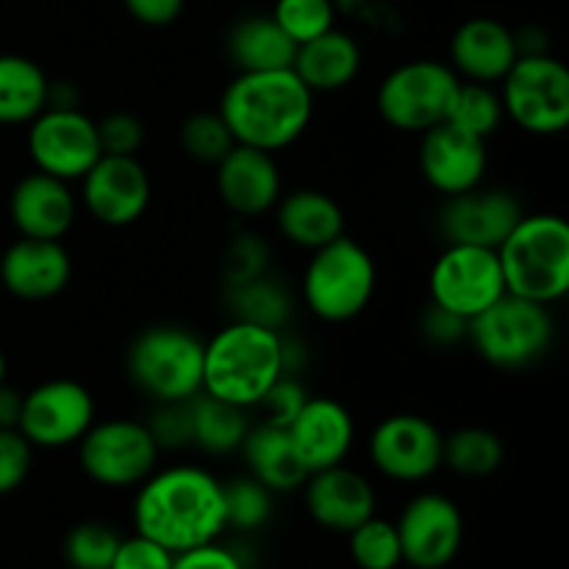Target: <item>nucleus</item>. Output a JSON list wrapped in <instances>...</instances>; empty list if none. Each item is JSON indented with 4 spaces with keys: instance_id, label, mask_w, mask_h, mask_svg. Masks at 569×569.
Here are the masks:
<instances>
[{
    "instance_id": "9",
    "label": "nucleus",
    "mask_w": 569,
    "mask_h": 569,
    "mask_svg": "<svg viewBox=\"0 0 569 569\" xmlns=\"http://www.w3.org/2000/svg\"><path fill=\"white\" fill-rule=\"evenodd\" d=\"M503 114L533 137H556L569 126V72L550 53L517 56L500 81Z\"/></svg>"
},
{
    "instance_id": "33",
    "label": "nucleus",
    "mask_w": 569,
    "mask_h": 569,
    "mask_svg": "<svg viewBox=\"0 0 569 569\" xmlns=\"http://www.w3.org/2000/svg\"><path fill=\"white\" fill-rule=\"evenodd\" d=\"M503 120V103H500V94L495 92L492 83L461 81L445 122H453L456 128L472 133V137L489 139L492 133H498Z\"/></svg>"
},
{
    "instance_id": "37",
    "label": "nucleus",
    "mask_w": 569,
    "mask_h": 569,
    "mask_svg": "<svg viewBox=\"0 0 569 569\" xmlns=\"http://www.w3.org/2000/svg\"><path fill=\"white\" fill-rule=\"evenodd\" d=\"M233 144L237 142H233L220 111H198L183 120L181 148L189 159L200 161V164H217Z\"/></svg>"
},
{
    "instance_id": "36",
    "label": "nucleus",
    "mask_w": 569,
    "mask_h": 569,
    "mask_svg": "<svg viewBox=\"0 0 569 569\" xmlns=\"http://www.w3.org/2000/svg\"><path fill=\"white\" fill-rule=\"evenodd\" d=\"M120 533L100 520L78 522L64 537V561L70 569H109L120 548Z\"/></svg>"
},
{
    "instance_id": "11",
    "label": "nucleus",
    "mask_w": 569,
    "mask_h": 569,
    "mask_svg": "<svg viewBox=\"0 0 569 569\" xmlns=\"http://www.w3.org/2000/svg\"><path fill=\"white\" fill-rule=\"evenodd\" d=\"M28 156L39 172L72 183L103 156L98 122L78 106H48L28 122Z\"/></svg>"
},
{
    "instance_id": "28",
    "label": "nucleus",
    "mask_w": 569,
    "mask_h": 569,
    "mask_svg": "<svg viewBox=\"0 0 569 569\" xmlns=\"http://www.w3.org/2000/svg\"><path fill=\"white\" fill-rule=\"evenodd\" d=\"M298 44L283 33L272 14H248L233 22L226 37V53L239 72L289 70Z\"/></svg>"
},
{
    "instance_id": "38",
    "label": "nucleus",
    "mask_w": 569,
    "mask_h": 569,
    "mask_svg": "<svg viewBox=\"0 0 569 569\" xmlns=\"http://www.w3.org/2000/svg\"><path fill=\"white\" fill-rule=\"evenodd\" d=\"M272 20L295 44H303L337 28L333 26L337 9H333V0H276Z\"/></svg>"
},
{
    "instance_id": "17",
    "label": "nucleus",
    "mask_w": 569,
    "mask_h": 569,
    "mask_svg": "<svg viewBox=\"0 0 569 569\" xmlns=\"http://www.w3.org/2000/svg\"><path fill=\"white\" fill-rule=\"evenodd\" d=\"M526 214L520 200L500 187H476L445 200L439 233L448 244H476L498 250L511 228Z\"/></svg>"
},
{
    "instance_id": "3",
    "label": "nucleus",
    "mask_w": 569,
    "mask_h": 569,
    "mask_svg": "<svg viewBox=\"0 0 569 569\" xmlns=\"http://www.w3.org/2000/svg\"><path fill=\"white\" fill-rule=\"evenodd\" d=\"M287 372L281 331L231 320L203 345V392L239 409H256Z\"/></svg>"
},
{
    "instance_id": "13",
    "label": "nucleus",
    "mask_w": 569,
    "mask_h": 569,
    "mask_svg": "<svg viewBox=\"0 0 569 569\" xmlns=\"http://www.w3.org/2000/svg\"><path fill=\"white\" fill-rule=\"evenodd\" d=\"M94 411V398L83 383L72 378H50L22 395L17 431L33 448H70L92 428Z\"/></svg>"
},
{
    "instance_id": "47",
    "label": "nucleus",
    "mask_w": 569,
    "mask_h": 569,
    "mask_svg": "<svg viewBox=\"0 0 569 569\" xmlns=\"http://www.w3.org/2000/svg\"><path fill=\"white\" fill-rule=\"evenodd\" d=\"M128 14L148 28L170 26L183 11V0H122Z\"/></svg>"
},
{
    "instance_id": "20",
    "label": "nucleus",
    "mask_w": 569,
    "mask_h": 569,
    "mask_svg": "<svg viewBox=\"0 0 569 569\" xmlns=\"http://www.w3.org/2000/svg\"><path fill=\"white\" fill-rule=\"evenodd\" d=\"M289 442L306 472L345 465L356 445V422L348 406L333 398H311L287 426Z\"/></svg>"
},
{
    "instance_id": "34",
    "label": "nucleus",
    "mask_w": 569,
    "mask_h": 569,
    "mask_svg": "<svg viewBox=\"0 0 569 569\" xmlns=\"http://www.w3.org/2000/svg\"><path fill=\"white\" fill-rule=\"evenodd\" d=\"M345 537H348L350 559L359 569H398L403 565L398 528L383 517L372 515Z\"/></svg>"
},
{
    "instance_id": "21",
    "label": "nucleus",
    "mask_w": 569,
    "mask_h": 569,
    "mask_svg": "<svg viewBox=\"0 0 569 569\" xmlns=\"http://www.w3.org/2000/svg\"><path fill=\"white\" fill-rule=\"evenodd\" d=\"M214 167L217 194L233 214L259 217L276 209L278 198L283 194L276 153L233 144Z\"/></svg>"
},
{
    "instance_id": "31",
    "label": "nucleus",
    "mask_w": 569,
    "mask_h": 569,
    "mask_svg": "<svg viewBox=\"0 0 569 569\" xmlns=\"http://www.w3.org/2000/svg\"><path fill=\"white\" fill-rule=\"evenodd\" d=\"M226 306L231 320L253 322V326L281 331L292 320L295 300L289 289L270 272L250 278L244 283L226 287Z\"/></svg>"
},
{
    "instance_id": "4",
    "label": "nucleus",
    "mask_w": 569,
    "mask_h": 569,
    "mask_svg": "<svg viewBox=\"0 0 569 569\" xmlns=\"http://www.w3.org/2000/svg\"><path fill=\"white\" fill-rule=\"evenodd\" d=\"M506 292L533 303H559L569 289V226L565 217L522 214L495 250Z\"/></svg>"
},
{
    "instance_id": "1",
    "label": "nucleus",
    "mask_w": 569,
    "mask_h": 569,
    "mask_svg": "<svg viewBox=\"0 0 569 569\" xmlns=\"http://www.w3.org/2000/svg\"><path fill=\"white\" fill-rule=\"evenodd\" d=\"M133 528L170 553L217 542L228 531L222 481L194 465L153 470L133 498Z\"/></svg>"
},
{
    "instance_id": "44",
    "label": "nucleus",
    "mask_w": 569,
    "mask_h": 569,
    "mask_svg": "<svg viewBox=\"0 0 569 569\" xmlns=\"http://www.w3.org/2000/svg\"><path fill=\"white\" fill-rule=\"evenodd\" d=\"M170 567H172L170 550L156 545L153 539H144L139 537V533H133V537L120 539V548H117L109 569H170Z\"/></svg>"
},
{
    "instance_id": "29",
    "label": "nucleus",
    "mask_w": 569,
    "mask_h": 569,
    "mask_svg": "<svg viewBox=\"0 0 569 569\" xmlns=\"http://www.w3.org/2000/svg\"><path fill=\"white\" fill-rule=\"evenodd\" d=\"M48 76L33 59L0 56V126H28L48 109Z\"/></svg>"
},
{
    "instance_id": "39",
    "label": "nucleus",
    "mask_w": 569,
    "mask_h": 569,
    "mask_svg": "<svg viewBox=\"0 0 569 569\" xmlns=\"http://www.w3.org/2000/svg\"><path fill=\"white\" fill-rule=\"evenodd\" d=\"M267 267H270V244H267L264 237H259L253 231L237 233L228 242L226 253H222V278H226V287L264 276Z\"/></svg>"
},
{
    "instance_id": "10",
    "label": "nucleus",
    "mask_w": 569,
    "mask_h": 569,
    "mask_svg": "<svg viewBox=\"0 0 569 569\" xmlns=\"http://www.w3.org/2000/svg\"><path fill=\"white\" fill-rule=\"evenodd\" d=\"M159 445L144 422L111 417L78 439V461L89 481L106 489L139 487L159 467Z\"/></svg>"
},
{
    "instance_id": "7",
    "label": "nucleus",
    "mask_w": 569,
    "mask_h": 569,
    "mask_svg": "<svg viewBox=\"0 0 569 569\" xmlns=\"http://www.w3.org/2000/svg\"><path fill=\"white\" fill-rule=\"evenodd\" d=\"M556 337L550 306L506 292L467 322V339L487 365L498 370H526L542 359Z\"/></svg>"
},
{
    "instance_id": "42",
    "label": "nucleus",
    "mask_w": 569,
    "mask_h": 569,
    "mask_svg": "<svg viewBox=\"0 0 569 569\" xmlns=\"http://www.w3.org/2000/svg\"><path fill=\"white\" fill-rule=\"evenodd\" d=\"M98 122V139L103 156H139L144 144V126L128 111H114Z\"/></svg>"
},
{
    "instance_id": "2",
    "label": "nucleus",
    "mask_w": 569,
    "mask_h": 569,
    "mask_svg": "<svg viewBox=\"0 0 569 569\" xmlns=\"http://www.w3.org/2000/svg\"><path fill=\"white\" fill-rule=\"evenodd\" d=\"M220 117L233 142L278 150L298 142L315 114V92L289 70L237 72L220 98Z\"/></svg>"
},
{
    "instance_id": "15",
    "label": "nucleus",
    "mask_w": 569,
    "mask_h": 569,
    "mask_svg": "<svg viewBox=\"0 0 569 569\" xmlns=\"http://www.w3.org/2000/svg\"><path fill=\"white\" fill-rule=\"evenodd\" d=\"M442 439L445 433L428 417L400 411L372 428L370 461L389 481H428L442 470Z\"/></svg>"
},
{
    "instance_id": "12",
    "label": "nucleus",
    "mask_w": 569,
    "mask_h": 569,
    "mask_svg": "<svg viewBox=\"0 0 569 569\" xmlns=\"http://www.w3.org/2000/svg\"><path fill=\"white\" fill-rule=\"evenodd\" d=\"M431 303L470 322L506 295L498 253L476 244H445L428 272Z\"/></svg>"
},
{
    "instance_id": "46",
    "label": "nucleus",
    "mask_w": 569,
    "mask_h": 569,
    "mask_svg": "<svg viewBox=\"0 0 569 569\" xmlns=\"http://www.w3.org/2000/svg\"><path fill=\"white\" fill-rule=\"evenodd\" d=\"M170 569H244V561L239 559L237 550L220 542H209L172 553Z\"/></svg>"
},
{
    "instance_id": "6",
    "label": "nucleus",
    "mask_w": 569,
    "mask_h": 569,
    "mask_svg": "<svg viewBox=\"0 0 569 569\" xmlns=\"http://www.w3.org/2000/svg\"><path fill=\"white\" fill-rule=\"evenodd\" d=\"M378 287V270L370 250L342 233L311 250L303 270V303L317 320L350 322L370 306Z\"/></svg>"
},
{
    "instance_id": "48",
    "label": "nucleus",
    "mask_w": 569,
    "mask_h": 569,
    "mask_svg": "<svg viewBox=\"0 0 569 569\" xmlns=\"http://www.w3.org/2000/svg\"><path fill=\"white\" fill-rule=\"evenodd\" d=\"M20 409H22V395L17 389L6 387V381L0 383V428H17L20 422Z\"/></svg>"
},
{
    "instance_id": "5",
    "label": "nucleus",
    "mask_w": 569,
    "mask_h": 569,
    "mask_svg": "<svg viewBox=\"0 0 569 569\" xmlns=\"http://www.w3.org/2000/svg\"><path fill=\"white\" fill-rule=\"evenodd\" d=\"M203 339L181 326H150L126 350L133 387L153 403H187L203 392Z\"/></svg>"
},
{
    "instance_id": "40",
    "label": "nucleus",
    "mask_w": 569,
    "mask_h": 569,
    "mask_svg": "<svg viewBox=\"0 0 569 569\" xmlns=\"http://www.w3.org/2000/svg\"><path fill=\"white\" fill-rule=\"evenodd\" d=\"M33 465V445L17 428H0V495L26 483Z\"/></svg>"
},
{
    "instance_id": "24",
    "label": "nucleus",
    "mask_w": 569,
    "mask_h": 569,
    "mask_svg": "<svg viewBox=\"0 0 569 569\" xmlns=\"http://www.w3.org/2000/svg\"><path fill=\"white\" fill-rule=\"evenodd\" d=\"M517 56L515 31L492 17H472L450 37V67L461 81L500 83Z\"/></svg>"
},
{
    "instance_id": "49",
    "label": "nucleus",
    "mask_w": 569,
    "mask_h": 569,
    "mask_svg": "<svg viewBox=\"0 0 569 569\" xmlns=\"http://www.w3.org/2000/svg\"><path fill=\"white\" fill-rule=\"evenodd\" d=\"M6 381V356H3V350H0V383Z\"/></svg>"
},
{
    "instance_id": "18",
    "label": "nucleus",
    "mask_w": 569,
    "mask_h": 569,
    "mask_svg": "<svg viewBox=\"0 0 569 569\" xmlns=\"http://www.w3.org/2000/svg\"><path fill=\"white\" fill-rule=\"evenodd\" d=\"M420 172L433 192L453 198L483 183L489 167L487 139L439 122L420 133Z\"/></svg>"
},
{
    "instance_id": "26",
    "label": "nucleus",
    "mask_w": 569,
    "mask_h": 569,
    "mask_svg": "<svg viewBox=\"0 0 569 569\" xmlns=\"http://www.w3.org/2000/svg\"><path fill=\"white\" fill-rule=\"evenodd\" d=\"M361 70V48L350 33L331 28L309 42L298 44L292 61V72L311 89L320 92H339L350 87Z\"/></svg>"
},
{
    "instance_id": "41",
    "label": "nucleus",
    "mask_w": 569,
    "mask_h": 569,
    "mask_svg": "<svg viewBox=\"0 0 569 569\" xmlns=\"http://www.w3.org/2000/svg\"><path fill=\"white\" fill-rule=\"evenodd\" d=\"M309 400L303 383L295 378V372H283L276 383L270 387V392L261 398V403L256 409L261 411V420L270 422V426L287 428L295 420L303 403Z\"/></svg>"
},
{
    "instance_id": "14",
    "label": "nucleus",
    "mask_w": 569,
    "mask_h": 569,
    "mask_svg": "<svg viewBox=\"0 0 569 569\" xmlns=\"http://www.w3.org/2000/svg\"><path fill=\"white\" fill-rule=\"evenodd\" d=\"M403 550V565L415 569H445L465 545V515L442 492H420L395 520Z\"/></svg>"
},
{
    "instance_id": "22",
    "label": "nucleus",
    "mask_w": 569,
    "mask_h": 569,
    "mask_svg": "<svg viewBox=\"0 0 569 569\" xmlns=\"http://www.w3.org/2000/svg\"><path fill=\"white\" fill-rule=\"evenodd\" d=\"M72 259L59 239L20 237L0 256V283L20 300H50L67 289Z\"/></svg>"
},
{
    "instance_id": "30",
    "label": "nucleus",
    "mask_w": 569,
    "mask_h": 569,
    "mask_svg": "<svg viewBox=\"0 0 569 569\" xmlns=\"http://www.w3.org/2000/svg\"><path fill=\"white\" fill-rule=\"evenodd\" d=\"M189 422H192V445L211 456L237 453L250 428L248 409H239L206 392L189 400Z\"/></svg>"
},
{
    "instance_id": "16",
    "label": "nucleus",
    "mask_w": 569,
    "mask_h": 569,
    "mask_svg": "<svg viewBox=\"0 0 569 569\" xmlns=\"http://www.w3.org/2000/svg\"><path fill=\"white\" fill-rule=\"evenodd\" d=\"M153 183L137 156H100L81 178V203L109 228L133 226L148 211Z\"/></svg>"
},
{
    "instance_id": "45",
    "label": "nucleus",
    "mask_w": 569,
    "mask_h": 569,
    "mask_svg": "<svg viewBox=\"0 0 569 569\" xmlns=\"http://www.w3.org/2000/svg\"><path fill=\"white\" fill-rule=\"evenodd\" d=\"M420 331L433 348H450V345L467 339V320L442 309V306L428 303V309L420 317Z\"/></svg>"
},
{
    "instance_id": "35",
    "label": "nucleus",
    "mask_w": 569,
    "mask_h": 569,
    "mask_svg": "<svg viewBox=\"0 0 569 569\" xmlns=\"http://www.w3.org/2000/svg\"><path fill=\"white\" fill-rule=\"evenodd\" d=\"M222 498H226V526L233 531H259L272 517V492L253 476H237L222 481Z\"/></svg>"
},
{
    "instance_id": "8",
    "label": "nucleus",
    "mask_w": 569,
    "mask_h": 569,
    "mask_svg": "<svg viewBox=\"0 0 569 569\" xmlns=\"http://www.w3.org/2000/svg\"><path fill=\"white\" fill-rule=\"evenodd\" d=\"M459 83L461 78L445 61H406L383 76L376 94L378 114L395 131L426 133L448 120Z\"/></svg>"
},
{
    "instance_id": "27",
    "label": "nucleus",
    "mask_w": 569,
    "mask_h": 569,
    "mask_svg": "<svg viewBox=\"0 0 569 569\" xmlns=\"http://www.w3.org/2000/svg\"><path fill=\"white\" fill-rule=\"evenodd\" d=\"M239 453L244 456L248 476L264 483L272 495L298 492L306 478H309L298 453H295L292 442H289L287 428L270 426L264 420H259L256 426L250 422L248 437H244Z\"/></svg>"
},
{
    "instance_id": "43",
    "label": "nucleus",
    "mask_w": 569,
    "mask_h": 569,
    "mask_svg": "<svg viewBox=\"0 0 569 569\" xmlns=\"http://www.w3.org/2000/svg\"><path fill=\"white\" fill-rule=\"evenodd\" d=\"M144 426L153 433L159 450H181L192 445V422L187 403H156L153 417Z\"/></svg>"
},
{
    "instance_id": "32",
    "label": "nucleus",
    "mask_w": 569,
    "mask_h": 569,
    "mask_svg": "<svg viewBox=\"0 0 569 569\" xmlns=\"http://www.w3.org/2000/svg\"><path fill=\"white\" fill-rule=\"evenodd\" d=\"M506 445L495 431L481 426H465L442 439V467L456 476L487 478L503 467Z\"/></svg>"
},
{
    "instance_id": "19",
    "label": "nucleus",
    "mask_w": 569,
    "mask_h": 569,
    "mask_svg": "<svg viewBox=\"0 0 569 569\" xmlns=\"http://www.w3.org/2000/svg\"><path fill=\"white\" fill-rule=\"evenodd\" d=\"M300 489L311 520L331 533H350L376 515L378 498L370 478L348 465L309 472Z\"/></svg>"
},
{
    "instance_id": "25",
    "label": "nucleus",
    "mask_w": 569,
    "mask_h": 569,
    "mask_svg": "<svg viewBox=\"0 0 569 569\" xmlns=\"http://www.w3.org/2000/svg\"><path fill=\"white\" fill-rule=\"evenodd\" d=\"M276 226L289 244L317 250L345 233V211L322 189H295L276 203Z\"/></svg>"
},
{
    "instance_id": "23",
    "label": "nucleus",
    "mask_w": 569,
    "mask_h": 569,
    "mask_svg": "<svg viewBox=\"0 0 569 569\" xmlns=\"http://www.w3.org/2000/svg\"><path fill=\"white\" fill-rule=\"evenodd\" d=\"M78 200L70 183L48 172H28L9 194V217L20 237L61 239L72 228Z\"/></svg>"
}]
</instances>
